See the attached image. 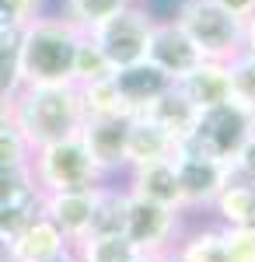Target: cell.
I'll use <instances>...</instances> for the list:
<instances>
[{
	"label": "cell",
	"instance_id": "13",
	"mask_svg": "<svg viewBox=\"0 0 255 262\" xmlns=\"http://www.w3.org/2000/svg\"><path fill=\"white\" fill-rule=\"evenodd\" d=\"M70 248H74L70 238L42 210L21 227L18 234H14V242H11V252L21 262H49V259H56V255H63V252H70Z\"/></svg>",
	"mask_w": 255,
	"mask_h": 262
},
{
	"label": "cell",
	"instance_id": "16",
	"mask_svg": "<svg viewBox=\"0 0 255 262\" xmlns=\"http://www.w3.org/2000/svg\"><path fill=\"white\" fill-rule=\"evenodd\" d=\"M126 189L133 196H143L151 203H161V206H172V210H182V189H178V171H175V158L168 161H154V164H140V168H130V182Z\"/></svg>",
	"mask_w": 255,
	"mask_h": 262
},
{
	"label": "cell",
	"instance_id": "10",
	"mask_svg": "<svg viewBox=\"0 0 255 262\" xmlns=\"http://www.w3.org/2000/svg\"><path fill=\"white\" fill-rule=\"evenodd\" d=\"M98 185H101V182H98ZM98 185H88V189H67V192H39V210L56 224L67 238H70V245L84 242L88 231H91Z\"/></svg>",
	"mask_w": 255,
	"mask_h": 262
},
{
	"label": "cell",
	"instance_id": "31",
	"mask_svg": "<svg viewBox=\"0 0 255 262\" xmlns=\"http://www.w3.org/2000/svg\"><path fill=\"white\" fill-rule=\"evenodd\" d=\"M32 143L21 137L18 126L0 129V164H32Z\"/></svg>",
	"mask_w": 255,
	"mask_h": 262
},
{
	"label": "cell",
	"instance_id": "30",
	"mask_svg": "<svg viewBox=\"0 0 255 262\" xmlns=\"http://www.w3.org/2000/svg\"><path fill=\"white\" fill-rule=\"evenodd\" d=\"M35 213H39V200H28V203H4V206H0V234L14 242V234H18V231H21L28 221H32Z\"/></svg>",
	"mask_w": 255,
	"mask_h": 262
},
{
	"label": "cell",
	"instance_id": "23",
	"mask_svg": "<svg viewBox=\"0 0 255 262\" xmlns=\"http://www.w3.org/2000/svg\"><path fill=\"white\" fill-rule=\"evenodd\" d=\"M130 0H63V18H70L80 32H95L101 21L119 14Z\"/></svg>",
	"mask_w": 255,
	"mask_h": 262
},
{
	"label": "cell",
	"instance_id": "18",
	"mask_svg": "<svg viewBox=\"0 0 255 262\" xmlns=\"http://www.w3.org/2000/svg\"><path fill=\"white\" fill-rule=\"evenodd\" d=\"M80 262H154V255L137 252L126 234H88L74 245Z\"/></svg>",
	"mask_w": 255,
	"mask_h": 262
},
{
	"label": "cell",
	"instance_id": "8",
	"mask_svg": "<svg viewBox=\"0 0 255 262\" xmlns=\"http://www.w3.org/2000/svg\"><path fill=\"white\" fill-rule=\"evenodd\" d=\"M178 189H182V210H203L214 206L224 185L235 175V164L220 158H199V154H175Z\"/></svg>",
	"mask_w": 255,
	"mask_h": 262
},
{
	"label": "cell",
	"instance_id": "19",
	"mask_svg": "<svg viewBox=\"0 0 255 262\" xmlns=\"http://www.w3.org/2000/svg\"><path fill=\"white\" fill-rule=\"evenodd\" d=\"M210 210L220 217V224H255V182L235 171Z\"/></svg>",
	"mask_w": 255,
	"mask_h": 262
},
{
	"label": "cell",
	"instance_id": "7",
	"mask_svg": "<svg viewBox=\"0 0 255 262\" xmlns=\"http://www.w3.org/2000/svg\"><path fill=\"white\" fill-rule=\"evenodd\" d=\"M182 213L185 210H172V206H161V203H151L130 192L126 196L122 234L133 242L137 252H147V255L172 252L182 238Z\"/></svg>",
	"mask_w": 255,
	"mask_h": 262
},
{
	"label": "cell",
	"instance_id": "4",
	"mask_svg": "<svg viewBox=\"0 0 255 262\" xmlns=\"http://www.w3.org/2000/svg\"><path fill=\"white\" fill-rule=\"evenodd\" d=\"M252 129H255V116L231 98L224 105H217V108H203L193 133L178 140L175 154H199V158L235 161L238 147L248 140Z\"/></svg>",
	"mask_w": 255,
	"mask_h": 262
},
{
	"label": "cell",
	"instance_id": "39",
	"mask_svg": "<svg viewBox=\"0 0 255 262\" xmlns=\"http://www.w3.org/2000/svg\"><path fill=\"white\" fill-rule=\"evenodd\" d=\"M0 262H21L18 255H14V252H11V255H7V259H0Z\"/></svg>",
	"mask_w": 255,
	"mask_h": 262
},
{
	"label": "cell",
	"instance_id": "35",
	"mask_svg": "<svg viewBox=\"0 0 255 262\" xmlns=\"http://www.w3.org/2000/svg\"><path fill=\"white\" fill-rule=\"evenodd\" d=\"M7 126H14V116H11V98H4V95H0V129H7Z\"/></svg>",
	"mask_w": 255,
	"mask_h": 262
},
{
	"label": "cell",
	"instance_id": "1",
	"mask_svg": "<svg viewBox=\"0 0 255 262\" xmlns=\"http://www.w3.org/2000/svg\"><path fill=\"white\" fill-rule=\"evenodd\" d=\"M11 116L32 147L77 137L88 119L77 84H21L11 98Z\"/></svg>",
	"mask_w": 255,
	"mask_h": 262
},
{
	"label": "cell",
	"instance_id": "29",
	"mask_svg": "<svg viewBox=\"0 0 255 262\" xmlns=\"http://www.w3.org/2000/svg\"><path fill=\"white\" fill-rule=\"evenodd\" d=\"M39 14H46V0H0V32H21Z\"/></svg>",
	"mask_w": 255,
	"mask_h": 262
},
{
	"label": "cell",
	"instance_id": "9",
	"mask_svg": "<svg viewBox=\"0 0 255 262\" xmlns=\"http://www.w3.org/2000/svg\"><path fill=\"white\" fill-rule=\"evenodd\" d=\"M147 60L157 70H164L172 81H182L189 70H196L203 63V53L193 46V39L182 32L175 18H157L151 28V42H147Z\"/></svg>",
	"mask_w": 255,
	"mask_h": 262
},
{
	"label": "cell",
	"instance_id": "12",
	"mask_svg": "<svg viewBox=\"0 0 255 262\" xmlns=\"http://www.w3.org/2000/svg\"><path fill=\"white\" fill-rule=\"evenodd\" d=\"M112 84H116L119 98H122L126 116H143V112L151 108V101H157L164 91L175 88V81H172L164 70H157L151 60L119 67L116 74H112Z\"/></svg>",
	"mask_w": 255,
	"mask_h": 262
},
{
	"label": "cell",
	"instance_id": "27",
	"mask_svg": "<svg viewBox=\"0 0 255 262\" xmlns=\"http://www.w3.org/2000/svg\"><path fill=\"white\" fill-rule=\"evenodd\" d=\"M227 74H231V98L255 112V56L238 53L235 60H227Z\"/></svg>",
	"mask_w": 255,
	"mask_h": 262
},
{
	"label": "cell",
	"instance_id": "33",
	"mask_svg": "<svg viewBox=\"0 0 255 262\" xmlns=\"http://www.w3.org/2000/svg\"><path fill=\"white\" fill-rule=\"evenodd\" d=\"M214 4H220L227 14H235L238 21H248L255 14V0H214Z\"/></svg>",
	"mask_w": 255,
	"mask_h": 262
},
{
	"label": "cell",
	"instance_id": "6",
	"mask_svg": "<svg viewBox=\"0 0 255 262\" xmlns=\"http://www.w3.org/2000/svg\"><path fill=\"white\" fill-rule=\"evenodd\" d=\"M154 14L140 4L130 0L119 14H112L109 21H101L95 32H88L91 39L101 46V53L109 56L112 67H130V63L147 60V42H151V28H154Z\"/></svg>",
	"mask_w": 255,
	"mask_h": 262
},
{
	"label": "cell",
	"instance_id": "17",
	"mask_svg": "<svg viewBox=\"0 0 255 262\" xmlns=\"http://www.w3.org/2000/svg\"><path fill=\"white\" fill-rule=\"evenodd\" d=\"M143 116L154 119L161 129H168L175 140H182V137L193 133V126H196V119H199V108L185 98L178 88H172V91H164L157 101H151V108H147Z\"/></svg>",
	"mask_w": 255,
	"mask_h": 262
},
{
	"label": "cell",
	"instance_id": "2",
	"mask_svg": "<svg viewBox=\"0 0 255 262\" xmlns=\"http://www.w3.org/2000/svg\"><path fill=\"white\" fill-rule=\"evenodd\" d=\"M77 25L63 14H39L21 28V77L25 84H74Z\"/></svg>",
	"mask_w": 255,
	"mask_h": 262
},
{
	"label": "cell",
	"instance_id": "5",
	"mask_svg": "<svg viewBox=\"0 0 255 262\" xmlns=\"http://www.w3.org/2000/svg\"><path fill=\"white\" fill-rule=\"evenodd\" d=\"M175 21L182 25V32L193 39V46L203 53V60L227 63L241 53L245 21L227 14L214 0H182L175 11Z\"/></svg>",
	"mask_w": 255,
	"mask_h": 262
},
{
	"label": "cell",
	"instance_id": "34",
	"mask_svg": "<svg viewBox=\"0 0 255 262\" xmlns=\"http://www.w3.org/2000/svg\"><path fill=\"white\" fill-rule=\"evenodd\" d=\"M241 53H252V56H255V14L245 21V32H241Z\"/></svg>",
	"mask_w": 255,
	"mask_h": 262
},
{
	"label": "cell",
	"instance_id": "26",
	"mask_svg": "<svg viewBox=\"0 0 255 262\" xmlns=\"http://www.w3.org/2000/svg\"><path fill=\"white\" fill-rule=\"evenodd\" d=\"M80 101H84V116H126L122 98H119L112 77L109 81H95L80 88Z\"/></svg>",
	"mask_w": 255,
	"mask_h": 262
},
{
	"label": "cell",
	"instance_id": "25",
	"mask_svg": "<svg viewBox=\"0 0 255 262\" xmlns=\"http://www.w3.org/2000/svg\"><path fill=\"white\" fill-rule=\"evenodd\" d=\"M28 200H39L32 164H0V206L4 203H28Z\"/></svg>",
	"mask_w": 255,
	"mask_h": 262
},
{
	"label": "cell",
	"instance_id": "15",
	"mask_svg": "<svg viewBox=\"0 0 255 262\" xmlns=\"http://www.w3.org/2000/svg\"><path fill=\"white\" fill-rule=\"evenodd\" d=\"M175 88L185 98L203 108H217L224 101H231V74H227V63L220 60H203L196 70H189L182 81H175Z\"/></svg>",
	"mask_w": 255,
	"mask_h": 262
},
{
	"label": "cell",
	"instance_id": "21",
	"mask_svg": "<svg viewBox=\"0 0 255 262\" xmlns=\"http://www.w3.org/2000/svg\"><path fill=\"white\" fill-rule=\"evenodd\" d=\"M175 252L182 262H227V248H224L220 227H199L193 234H182Z\"/></svg>",
	"mask_w": 255,
	"mask_h": 262
},
{
	"label": "cell",
	"instance_id": "24",
	"mask_svg": "<svg viewBox=\"0 0 255 262\" xmlns=\"http://www.w3.org/2000/svg\"><path fill=\"white\" fill-rule=\"evenodd\" d=\"M21 84V32H0V95L14 98Z\"/></svg>",
	"mask_w": 255,
	"mask_h": 262
},
{
	"label": "cell",
	"instance_id": "36",
	"mask_svg": "<svg viewBox=\"0 0 255 262\" xmlns=\"http://www.w3.org/2000/svg\"><path fill=\"white\" fill-rule=\"evenodd\" d=\"M154 262H182V259H178V252L172 248V252H161V255H154Z\"/></svg>",
	"mask_w": 255,
	"mask_h": 262
},
{
	"label": "cell",
	"instance_id": "28",
	"mask_svg": "<svg viewBox=\"0 0 255 262\" xmlns=\"http://www.w3.org/2000/svg\"><path fill=\"white\" fill-rule=\"evenodd\" d=\"M227 262H255V224H220Z\"/></svg>",
	"mask_w": 255,
	"mask_h": 262
},
{
	"label": "cell",
	"instance_id": "40",
	"mask_svg": "<svg viewBox=\"0 0 255 262\" xmlns=\"http://www.w3.org/2000/svg\"><path fill=\"white\" fill-rule=\"evenodd\" d=\"M252 116H255V112H252Z\"/></svg>",
	"mask_w": 255,
	"mask_h": 262
},
{
	"label": "cell",
	"instance_id": "38",
	"mask_svg": "<svg viewBox=\"0 0 255 262\" xmlns=\"http://www.w3.org/2000/svg\"><path fill=\"white\" fill-rule=\"evenodd\" d=\"M7 255H11V238L0 234V259H7Z\"/></svg>",
	"mask_w": 255,
	"mask_h": 262
},
{
	"label": "cell",
	"instance_id": "37",
	"mask_svg": "<svg viewBox=\"0 0 255 262\" xmlns=\"http://www.w3.org/2000/svg\"><path fill=\"white\" fill-rule=\"evenodd\" d=\"M49 262H80V259H77V252L70 248V252H63V255H56V259H49Z\"/></svg>",
	"mask_w": 255,
	"mask_h": 262
},
{
	"label": "cell",
	"instance_id": "32",
	"mask_svg": "<svg viewBox=\"0 0 255 262\" xmlns=\"http://www.w3.org/2000/svg\"><path fill=\"white\" fill-rule=\"evenodd\" d=\"M235 171L238 175H245V179H252L255 182V129L248 133V140L238 147V154H235Z\"/></svg>",
	"mask_w": 255,
	"mask_h": 262
},
{
	"label": "cell",
	"instance_id": "22",
	"mask_svg": "<svg viewBox=\"0 0 255 262\" xmlns=\"http://www.w3.org/2000/svg\"><path fill=\"white\" fill-rule=\"evenodd\" d=\"M112 74H116V67L109 63L98 42L84 32L77 42V56H74V84L84 88V84H95V81H109Z\"/></svg>",
	"mask_w": 255,
	"mask_h": 262
},
{
	"label": "cell",
	"instance_id": "14",
	"mask_svg": "<svg viewBox=\"0 0 255 262\" xmlns=\"http://www.w3.org/2000/svg\"><path fill=\"white\" fill-rule=\"evenodd\" d=\"M178 140L161 129L154 119L147 116H130V137H126V171L140 168V164H154V161H168L175 158Z\"/></svg>",
	"mask_w": 255,
	"mask_h": 262
},
{
	"label": "cell",
	"instance_id": "3",
	"mask_svg": "<svg viewBox=\"0 0 255 262\" xmlns=\"http://www.w3.org/2000/svg\"><path fill=\"white\" fill-rule=\"evenodd\" d=\"M32 175H35L39 192H67V189H88V185L105 182V171L95 164L80 133L53 143H39L32 150Z\"/></svg>",
	"mask_w": 255,
	"mask_h": 262
},
{
	"label": "cell",
	"instance_id": "20",
	"mask_svg": "<svg viewBox=\"0 0 255 262\" xmlns=\"http://www.w3.org/2000/svg\"><path fill=\"white\" fill-rule=\"evenodd\" d=\"M126 185H109V179L98 185V200H95V217H91V231L88 234H122V221H126Z\"/></svg>",
	"mask_w": 255,
	"mask_h": 262
},
{
	"label": "cell",
	"instance_id": "11",
	"mask_svg": "<svg viewBox=\"0 0 255 262\" xmlns=\"http://www.w3.org/2000/svg\"><path fill=\"white\" fill-rule=\"evenodd\" d=\"M126 137H130V116H88L80 126V140L91 150V158L109 175L126 171Z\"/></svg>",
	"mask_w": 255,
	"mask_h": 262
}]
</instances>
